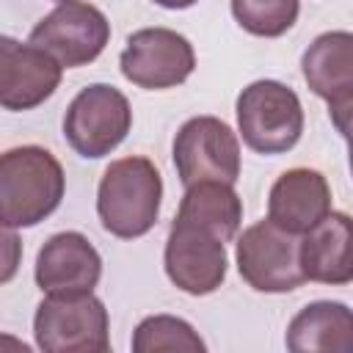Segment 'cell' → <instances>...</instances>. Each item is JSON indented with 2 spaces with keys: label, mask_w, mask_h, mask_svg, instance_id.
Wrapping results in <instances>:
<instances>
[{
  "label": "cell",
  "mask_w": 353,
  "mask_h": 353,
  "mask_svg": "<svg viewBox=\"0 0 353 353\" xmlns=\"http://www.w3.org/2000/svg\"><path fill=\"white\" fill-rule=\"evenodd\" d=\"M66 174L52 152L28 143L0 154V223L30 229L50 218L63 199Z\"/></svg>",
  "instance_id": "6da1fadb"
},
{
  "label": "cell",
  "mask_w": 353,
  "mask_h": 353,
  "mask_svg": "<svg viewBox=\"0 0 353 353\" xmlns=\"http://www.w3.org/2000/svg\"><path fill=\"white\" fill-rule=\"evenodd\" d=\"M163 176L143 154L113 160L97 188V215L108 234L135 240L152 232L160 215Z\"/></svg>",
  "instance_id": "7a4b0ae2"
},
{
  "label": "cell",
  "mask_w": 353,
  "mask_h": 353,
  "mask_svg": "<svg viewBox=\"0 0 353 353\" xmlns=\"http://www.w3.org/2000/svg\"><path fill=\"white\" fill-rule=\"evenodd\" d=\"M33 336L44 353H108L110 317L94 292L44 295L33 314Z\"/></svg>",
  "instance_id": "3957f363"
},
{
  "label": "cell",
  "mask_w": 353,
  "mask_h": 353,
  "mask_svg": "<svg viewBox=\"0 0 353 353\" xmlns=\"http://www.w3.org/2000/svg\"><path fill=\"white\" fill-rule=\"evenodd\" d=\"M243 143L256 154H284L303 132V105L298 94L279 80H254L234 105Z\"/></svg>",
  "instance_id": "277c9868"
},
{
  "label": "cell",
  "mask_w": 353,
  "mask_h": 353,
  "mask_svg": "<svg viewBox=\"0 0 353 353\" xmlns=\"http://www.w3.org/2000/svg\"><path fill=\"white\" fill-rule=\"evenodd\" d=\"M132 130L127 97L108 83H91L69 102L63 113V138L85 160L108 157Z\"/></svg>",
  "instance_id": "5b68a950"
},
{
  "label": "cell",
  "mask_w": 353,
  "mask_h": 353,
  "mask_svg": "<svg viewBox=\"0 0 353 353\" xmlns=\"http://www.w3.org/2000/svg\"><path fill=\"white\" fill-rule=\"evenodd\" d=\"M301 234L273 221L251 223L234 243V262L243 281L256 292H292L306 284L298 256Z\"/></svg>",
  "instance_id": "8992f818"
},
{
  "label": "cell",
  "mask_w": 353,
  "mask_h": 353,
  "mask_svg": "<svg viewBox=\"0 0 353 353\" xmlns=\"http://www.w3.org/2000/svg\"><path fill=\"white\" fill-rule=\"evenodd\" d=\"M28 41L44 50L61 69H77L102 55L110 41V22L85 0H63L33 25Z\"/></svg>",
  "instance_id": "52a82bcc"
},
{
  "label": "cell",
  "mask_w": 353,
  "mask_h": 353,
  "mask_svg": "<svg viewBox=\"0 0 353 353\" xmlns=\"http://www.w3.org/2000/svg\"><path fill=\"white\" fill-rule=\"evenodd\" d=\"M176 176L185 188L196 182L234 185L240 176V141L215 116H193L174 135L171 146Z\"/></svg>",
  "instance_id": "ba28073f"
},
{
  "label": "cell",
  "mask_w": 353,
  "mask_h": 353,
  "mask_svg": "<svg viewBox=\"0 0 353 353\" xmlns=\"http://www.w3.org/2000/svg\"><path fill=\"white\" fill-rule=\"evenodd\" d=\"M119 69L124 80L138 88H176L193 74L196 52L193 44L171 28H141L127 39L119 55Z\"/></svg>",
  "instance_id": "9c48e42d"
},
{
  "label": "cell",
  "mask_w": 353,
  "mask_h": 353,
  "mask_svg": "<svg viewBox=\"0 0 353 353\" xmlns=\"http://www.w3.org/2000/svg\"><path fill=\"white\" fill-rule=\"evenodd\" d=\"M163 265L176 290L188 295H210L226 279V243L196 223L174 218L163 251Z\"/></svg>",
  "instance_id": "30bf717a"
},
{
  "label": "cell",
  "mask_w": 353,
  "mask_h": 353,
  "mask_svg": "<svg viewBox=\"0 0 353 353\" xmlns=\"http://www.w3.org/2000/svg\"><path fill=\"white\" fill-rule=\"evenodd\" d=\"M301 72L306 85L328 102L331 121L347 135L353 108V33L328 30L320 33L301 55Z\"/></svg>",
  "instance_id": "8fae6325"
},
{
  "label": "cell",
  "mask_w": 353,
  "mask_h": 353,
  "mask_svg": "<svg viewBox=\"0 0 353 353\" xmlns=\"http://www.w3.org/2000/svg\"><path fill=\"white\" fill-rule=\"evenodd\" d=\"M61 66L30 41L0 33V108L33 110L61 85Z\"/></svg>",
  "instance_id": "7c38bea8"
},
{
  "label": "cell",
  "mask_w": 353,
  "mask_h": 353,
  "mask_svg": "<svg viewBox=\"0 0 353 353\" xmlns=\"http://www.w3.org/2000/svg\"><path fill=\"white\" fill-rule=\"evenodd\" d=\"M33 276L44 295L94 292L102 276V256L85 234L58 232L39 248Z\"/></svg>",
  "instance_id": "4fadbf2b"
},
{
  "label": "cell",
  "mask_w": 353,
  "mask_h": 353,
  "mask_svg": "<svg viewBox=\"0 0 353 353\" xmlns=\"http://www.w3.org/2000/svg\"><path fill=\"white\" fill-rule=\"evenodd\" d=\"M331 212V185L314 168L284 171L268 196V221L276 226L303 234Z\"/></svg>",
  "instance_id": "5bb4252c"
},
{
  "label": "cell",
  "mask_w": 353,
  "mask_h": 353,
  "mask_svg": "<svg viewBox=\"0 0 353 353\" xmlns=\"http://www.w3.org/2000/svg\"><path fill=\"white\" fill-rule=\"evenodd\" d=\"M301 270L306 281H320L342 287L353 281V254H350V218L347 212H328L320 223L301 234L298 245Z\"/></svg>",
  "instance_id": "9a60e30c"
},
{
  "label": "cell",
  "mask_w": 353,
  "mask_h": 353,
  "mask_svg": "<svg viewBox=\"0 0 353 353\" xmlns=\"http://www.w3.org/2000/svg\"><path fill=\"white\" fill-rule=\"evenodd\" d=\"M284 345L292 353H350L353 314L342 301L306 303L287 325Z\"/></svg>",
  "instance_id": "2e32d148"
},
{
  "label": "cell",
  "mask_w": 353,
  "mask_h": 353,
  "mask_svg": "<svg viewBox=\"0 0 353 353\" xmlns=\"http://www.w3.org/2000/svg\"><path fill=\"white\" fill-rule=\"evenodd\" d=\"M176 218L212 232L223 243H232L243 223V201H240L234 185L196 182V185L185 188Z\"/></svg>",
  "instance_id": "e0dca14e"
},
{
  "label": "cell",
  "mask_w": 353,
  "mask_h": 353,
  "mask_svg": "<svg viewBox=\"0 0 353 353\" xmlns=\"http://www.w3.org/2000/svg\"><path fill=\"white\" fill-rule=\"evenodd\" d=\"M135 353H160V350H182V353H204L207 345L199 331L174 314H152L143 317L132 334Z\"/></svg>",
  "instance_id": "ac0fdd59"
},
{
  "label": "cell",
  "mask_w": 353,
  "mask_h": 353,
  "mask_svg": "<svg viewBox=\"0 0 353 353\" xmlns=\"http://www.w3.org/2000/svg\"><path fill=\"white\" fill-rule=\"evenodd\" d=\"M301 11V0H232V17L243 30L262 39L284 36Z\"/></svg>",
  "instance_id": "d6986e66"
},
{
  "label": "cell",
  "mask_w": 353,
  "mask_h": 353,
  "mask_svg": "<svg viewBox=\"0 0 353 353\" xmlns=\"http://www.w3.org/2000/svg\"><path fill=\"white\" fill-rule=\"evenodd\" d=\"M22 265V240L17 229L0 223V284H8Z\"/></svg>",
  "instance_id": "ffe728a7"
},
{
  "label": "cell",
  "mask_w": 353,
  "mask_h": 353,
  "mask_svg": "<svg viewBox=\"0 0 353 353\" xmlns=\"http://www.w3.org/2000/svg\"><path fill=\"white\" fill-rule=\"evenodd\" d=\"M152 3H157V6H163V8H171V11H182V8H190V6L199 3V0H152Z\"/></svg>",
  "instance_id": "44dd1931"
},
{
  "label": "cell",
  "mask_w": 353,
  "mask_h": 353,
  "mask_svg": "<svg viewBox=\"0 0 353 353\" xmlns=\"http://www.w3.org/2000/svg\"><path fill=\"white\" fill-rule=\"evenodd\" d=\"M55 3H63V0H55Z\"/></svg>",
  "instance_id": "7402d4cb"
}]
</instances>
